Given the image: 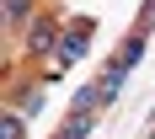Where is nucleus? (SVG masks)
Masks as SVG:
<instances>
[{
  "label": "nucleus",
  "mask_w": 155,
  "mask_h": 139,
  "mask_svg": "<svg viewBox=\"0 0 155 139\" xmlns=\"http://www.w3.org/2000/svg\"><path fill=\"white\" fill-rule=\"evenodd\" d=\"M91 16H75L70 22V32H64V43H59V54H54V70H48V80L59 75V70H70V64H80L86 59V48H91Z\"/></svg>",
  "instance_id": "nucleus-1"
},
{
  "label": "nucleus",
  "mask_w": 155,
  "mask_h": 139,
  "mask_svg": "<svg viewBox=\"0 0 155 139\" xmlns=\"http://www.w3.org/2000/svg\"><path fill=\"white\" fill-rule=\"evenodd\" d=\"M59 43H64V27L54 22V16H38V22L27 27V54H48V59H54Z\"/></svg>",
  "instance_id": "nucleus-2"
},
{
  "label": "nucleus",
  "mask_w": 155,
  "mask_h": 139,
  "mask_svg": "<svg viewBox=\"0 0 155 139\" xmlns=\"http://www.w3.org/2000/svg\"><path fill=\"white\" fill-rule=\"evenodd\" d=\"M112 96H107V86L102 80H91V86H80L75 91V112H96V107H107Z\"/></svg>",
  "instance_id": "nucleus-3"
},
{
  "label": "nucleus",
  "mask_w": 155,
  "mask_h": 139,
  "mask_svg": "<svg viewBox=\"0 0 155 139\" xmlns=\"http://www.w3.org/2000/svg\"><path fill=\"white\" fill-rule=\"evenodd\" d=\"M144 48H150V32H134V38H123V48H118V64H128V70H134V64L144 59Z\"/></svg>",
  "instance_id": "nucleus-4"
},
{
  "label": "nucleus",
  "mask_w": 155,
  "mask_h": 139,
  "mask_svg": "<svg viewBox=\"0 0 155 139\" xmlns=\"http://www.w3.org/2000/svg\"><path fill=\"white\" fill-rule=\"evenodd\" d=\"M91 128H96V112H70L64 139H91Z\"/></svg>",
  "instance_id": "nucleus-5"
},
{
  "label": "nucleus",
  "mask_w": 155,
  "mask_h": 139,
  "mask_svg": "<svg viewBox=\"0 0 155 139\" xmlns=\"http://www.w3.org/2000/svg\"><path fill=\"white\" fill-rule=\"evenodd\" d=\"M21 22H27V27H32V0H5V27H21Z\"/></svg>",
  "instance_id": "nucleus-6"
},
{
  "label": "nucleus",
  "mask_w": 155,
  "mask_h": 139,
  "mask_svg": "<svg viewBox=\"0 0 155 139\" xmlns=\"http://www.w3.org/2000/svg\"><path fill=\"white\" fill-rule=\"evenodd\" d=\"M123 80H128V64H107L102 86H107V96H112V102H118V91H123Z\"/></svg>",
  "instance_id": "nucleus-7"
},
{
  "label": "nucleus",
  "mask_w": 155,
  "mask_h": 139,
  "mask_svg": "<svg viewBox=\"0 0 155 139\" xmlns=\"http://www.w3.org/2000/svg\"><path fill=\"white\" fill-rule=\"evenodd\" d=\"M21 112H0V139H21Z\"/></svg>",
  "instance_id": "nucleus-8"
},
{
  "label": "nucleus",
  "mask_w": 155,
  "mask_h": 139,
  "mask_svg": "<svg viewBox=\"0 0 155 139\" xmlns=\"http://www.w3.org/2000/svg\"><path fill=\"white\" fill-rule=\"evenodd\" d=\"M27 112H43V86H27V91H21V118H27Z\"/></svg>",
  "instance_id": "nucleus-9"
},
{
  "label": "nucleus",
  "mask_w": 155,
  "mask_h": 139,
  "mask_svg": "<svg viewBox=\"0 0 155 139\" xmlns=\"http://www.w3.org/2000/svg\"><path fill=\"white\" fill-rule=\"evenodd\" d=\"M139 22H144L139 32H150V27H155V0H144V11H139Z\"/></svg>",
  "instance_id": "nucleus-10"
},
{
  "label": "nucleus",
  "mask_w": 155,
  "mask_h": 139,
  "mask_svg": "<svg viewBox=\"0 0 155 139\" xmlns=\"http://www.w3.org/2000/svg\"><path fill=\"white\" fill-rule=\"evenodd\" d=\"M150 139H155V128H150Z\"/></svg>",
  "instance_id": "nucleus-11"
}]
</instances>
